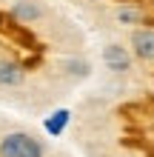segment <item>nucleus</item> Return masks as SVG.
<instances>
[{
  "mask_svg": "<svg viewBox=\"0 0 154 157\" xmlns=\"http://www.w3.org/2000/svg\"><path fill=\"white\" fill-rule=\"evenodd\" d=\"M0 157H43V146L29 134H9L0 143Z\"/></svg>",
  "mask_w": 154,
  "mask_h": 157,
  "instance_id": "obj_1",
  "label": "nucleus"
},
{
  "mask_svg": "<svg viewBox=\"0 0 154 157\" xmlns=\"http://www.w3.org/2000/svg\"><path fill=\"white\" fill-rule=\"evenodd\" d=\"M131 46H134V54H137L140 60H154V32L151 29L134 32Z\"/></svg>",
  "mask_w": 154,
  "mask_h": 157,
  "instance_id": "obj_2",
  "label": "nucleus"
},
{
  "mask_svg": "<svg viewBox=\"0 0 154 157\" xmlns=\"http://www.w3.org/2000/svg\"><path fill=\"white\" fill-rule=\"evenodd\" d=\"M103 60H106L111 69H117V71L129 69V54H126V52L120 49V46H108V49L103 52Z\"/></svg>",
  "mask_w": 154,
  "mask_h": 157,
  "instance_id": "obj_3",
  "label": "nucleus"
},
{
  "mask_svg": "<svg viewBox=\"0 0 154 157\" xmlns=\"http://www.w3.org/2000/svg\"><path fill=\"white\" fill-rule=\"evenodd\" d=\"M20 80H23V71H20V66L0 60V83H3V86H14V83H20Z\"/></svg>",
  "mask_w": 154,
  "mask_h": 157,
  "instance_id": "obj_4",
  "label": "nucleus"
},
{
  "mask_svg": "<svg viewBox=\"0 0 154 157\" xmlns=\"http://www.w3.org/2000/svg\"><path fill=\"white\" fill-rule=\"evenodd\" d=\"M66 123H69V112H66V109H60V112H54L46 120V132L49 134H60L63 128H66Z\"/></svg>",
  "mask_w": 154,
  "mask_h": 157,
  "instance_id": "obj_5",
  "label": "nucleus"
},
{
  "mask_svg": "<svg viewBox=\"0 0 154 157\" xmlns=\"http://www.w3.org/2000/svg\"><path fill=\"white\" fill-rule=\"evenodd\" d=\"M14 14L20 17V20H29V17H37V9L29 6V3H20V6L14 9Z\"/></svg>",
  "mask_w": 154,
  "mask_h": 157,
  "instance_id": "obj_6",
  "label": "nucleus"
},
{
  "mask_svg": "<svg viewBox=\"0 0 154 157\" xmlns=\"http://www.w3.org/2000/svg\"><path fill=\"white\" fill-rule=\"evenodd\" d=\"M120 20L123 23H134V20H140V14L134 12V9H123V12H120Z\"/></svg>",
  "mask_w": 154,
  "mask_h": 157,
  "instance_id": "obj_7",
  "label": "nucleus"
}]
</instances>
